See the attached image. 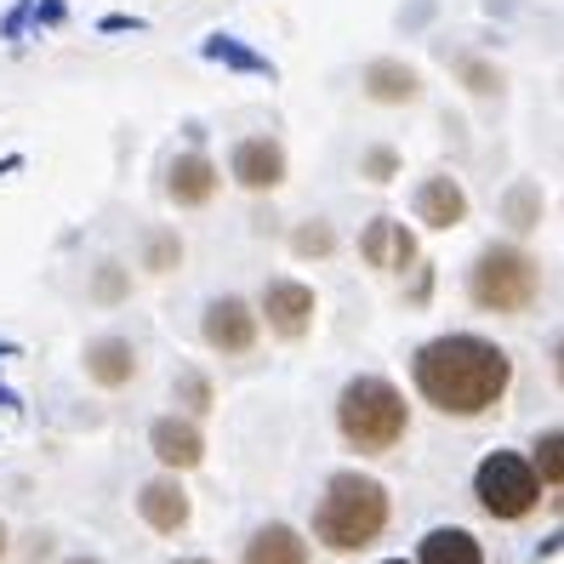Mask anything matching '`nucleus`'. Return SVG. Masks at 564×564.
<instances>
[{
    "mask_svg": "<svg viewBox=\"0 0 564 564\" xmlns=\"http://www.w3.org/2000/svg\"><path fill=\"white\" fill-rule=\"evenodd\" d=\"M200 337L217 348V354H251L257 348V314L240 303V296H217L200 319Z\"/></svg>",
    "mask_w": 564,
    "mask_h": 564,
    "instance_id": "obj_6",
    "label": "nucleus"
},
{
    "mask_svg": "<svg viewBox=\"0 0 564 564\" xmlns=\"http://www.w3.org/2000/svg\"><path fill=\"white\" fill-rule=\"evenodd\" d=\"M388 519H393V502L371 474H337L314 508V536L330 553H365L388 530Z\"/></svg>",
    "mask_w": 564,
    "mask_h": 564,
    "instance_id": "obj_2",
    "label": "nucleus"
},
{
    "mask_svg": "<svg viewBox=\"0 0 564 564\" xmlns=\"http://www.w3.org/2000/svg\"><path fill=\"white\" fill-rule=\"evenodd\" d=\"M330 246H337V235H330L325 223H308V228H296V251H303V257H325Z\"/></svg>",
    "mask_w": 564,
    "mask_h": 564,
    "instance_id": "obj_19",
    "label": "nucleus"
},
{
    "mask_svg": "<svg viewBox=\"0 0 564 564\" xmlns=\"http://www.w3.org/2000/svg\"><path fill=\"white\" fill-rule=\"evenodd\" d=\"M365 91L377 97V104H411V97L422 91V80H416V69H405V63H371L365 69Z\"/></svg>",
    "mask_w": 564,
    "mask_h": 564,
    "instance_id": "obj_17",
    "label": "nucleus"
},
{
    "mask_svg": "<svg viewBox=\"0 0 564 564\" xmlns=\"http://www.w3.org/2000/svg\"><path fill=\"white\" fill-rule=\"evenodd\" d=\"M240 564H308V542L296 536L291 524H262L257 536L246 542Z\"/></svg>",
    "mask_w": 564,
    "mask_h": 564,
    "instance_id": "obj_13",
    "label": "nucleus"
},
{
    "mask_svg": "<svg viewBox=\"0 0 564 564\" xmlns=\"http://www.w3.org/2000/svg\"><path fill=\"white\" fill-rule=\"evenodd\" d=\"M416 217L427 228H456L462 217H468V194H462L456 177H427L416 188Z\"/></svg>",
    "mask_w": 564,
    "mask_h": 564,
    "instance_id": "obj_12",
    "label": "nucleus"
},
{
    "mask_svg": "<svg viewBox=\"0 0 564 564\" xmlns=\"http://www.w3.org/2000/svg\"><path fill=\"white\" fill-rule=\"evenodd\" d=\"M149 445L160 456V468H172V474H188V468H200V456H206V434L194 422L183 416H160L149 427Z\"/></svg>",
    "mask_w": 564,
    "mask_h": 564,
    "instance_id": "obj_8",
    "label": "nucleus"
},
{
    "mask_svg": "<svg viewBox=\"0 0 564 564\" xmlns=\"http://www.w3.org/2000/svg\"><path fill=\"white\" fill-rule=\"evenodd\" d=\"M177 257H183V246H177L172 235H154V240H149V269H154V274H165Z\"/></svg>",
    "mask_w": 564,
    "mask_h": 564,
    "instance_id": "obj_20",
    "label": "nucleus"
},
{
    "mask_svg": "<svg viewBox=\"0 0 564 564\" xmlns=\"http://www.w3.org/2000/svg\"><path fill=\"white\" fill-rule=\"evenodd\" d=\"M235 177H240V188H251V194L280 188V183H285V149H280L274 138H246V143L235 149Z\"/></svg>",
    "mask_w": 564,
    "mask_h": 564,
    "instance_id": "obj_10",
    "label": "nucleus"
},
{
    "mask_svg": "<svg viewBox=\"0 0 564 564\" xmlns=\"http://www.w3.org/2000/svg\"><path fill=\"white\" fill-rule=\"evenodd\" d=\"M558 456H564V440L553 434H542V445H536V462H530V468H536V479L547 485V490H558V479H564V468H558Z\"/></svg>",
    "mask_w": 564,
    "mask_h": 564,
    "instance_id": "obj_18",
    "label": "nucleus"
},
{
    "mask_svg": "<svg viewBox=\"0 0 564 564\" xmlns=\"http://www.w3.org/2000/svg\"><path fill=\"white\" fill-rule=\"evenodd\" d=\"M262 314H269L274 337L296 343L314 325V291L303 280H269V291H262Z\"/></svg>",
    "mask_w": 564,
    "mask_h": 564,
    "instance_id": "obj_7",
    "label": "nucleus"
},
{
    "mask_svg": "<svg viewBox=\"0 0 564 564\" xmlns=\"http://www.w3.org/2000/svg\"><path fill=\"white\" fill-rule=\"evenodd\" d=\"M0 558H7V524H0Z\"/></svg>",
    "mask_w": 564,
    "mask_h": 564,
    "instance_id": "obj_24",
    "label": "nucleus"
},
{
    "mask_svg": "<svg viewBox=\"0 0 564 564\" xmlns=\"http://www.w3.org/2000/svg\"><path fill=\"white\" fill-rule=\"evenodd\" d=\"M474 496L490 519H524L530 508L542 502V479L530 468V456L519 451H490L474 474Z\"/></svg>",
    "mask_w": 564,
    "mask_h": 564,
    "instance_id": "obj_5",
    "label": "nucleus"
},
{
    "mask_svg": "<svg viewBox=\"0 0 564 564\" xmlns=\"http://www.w3.org/2000/svg\"><path fill=\"white\" fill-rule=\"evenodd\" d=\"M97 296H104V303H120L126 296V274L115 269V262H104V274H97Z\"/></svg>",
    "mask_w": 564,
    "mask_h": 564,
    "instance_id": "obj_21",
    "label": "nucleus"
},
{
    "mask_svg": "<svg viewBox=\"0 0 564 564\" xmlns=\"http://www.w3.org/2000/svg\"><path fill=\"white\" fill-rule=\"evenodd\" d=\"M138 513L149 519V530H160V536H177V530L188 524V490L177 479H154L138 496Z\"/></svg>",
    "mask_w": 564,
    "mask_h": 564,
    "instance_id": "obj_11",
    "label": "nucleus"
},
{
    "mask_svg": "<svg viewBox=\"0 0 564 564\" xmlns=\"http://www.w3.org/2000/svg\"><path fill=\"white\" fill-rule=\"evenodd\" d=\"M165 188H172V200L177 206H206L212 194H217V165L206 154H177L172 165V177H165Z\"/></svg>",
    "mask_w": 564,
    "mask_h": 564,
    "instance_id": "obj_14",
    "label": "nucleus"
},
{
    "mask_svg": "<svg viewBox=\"0 0 564 564\" xmlns=\"http://www.w3.org/2000/svg\"><path fill=\"white\" fill-rule=\"evenodd\" d=\"M382 564H405V558H382Z\"/></svg>",
    "mask_w": 564,
    "mask_h": 564,
    "instance_id": "obj_27",
    "label": "nucleus"
},
{
    "mask_svg": "<svg viewBox=\"0 0 564 564\" xmlns=\"http://www.w3.org/2000/svg\"><path fill=\"white\" fill-rule=\"evenodd\" d=\"M530 217H536V194L519 188V194H513V223H519V228H530Z\"/></svg>",
    "mask_w": 564,
    "mask_h": 564,
    "instance_id": "obj_23",
    "label": "nucleus"
},
{
    "mask_svg": "<svg viewBox=\"0 0 564 564\" xmlns=\"http://www.w3.org/2000/svg\"><path fill=\"white\" fill-rule=\"evenodd\" d=\"M468 296L485 314H524L542 296V262L524 246H485L468 269Z\"/></svg>",
    "mask_w": 564,
    "mask_h": 564,
    "instance_id": "obj_4",
    "label": "nucleus"
},
{
    "mask_svg": "<svg viewBox=\"0 0 564 564\" xmlns=\"http://www.w3.org/2000/svg\"><path fill=\"white\" fill-rule=\"evenodd\" d=\"M86 371L104 388H126L131 371H138V354H131V343H120V337H104V343L86 348Z\"/></svg>",
    "mask_w": 564,
    "mask_h": 564,
    "instance_id": "obj_16",
    "label": "nucleus"
},
{
    "mask_svg": "<svg viewBox=\"0 0 564 564\" xmlns=\"http://www.w3.org/2000/svg\"><path fill=\"white\" fill-rule=\"evenodd\" d=\"M69 564H97V558H69Z\"/></svg>",
    "mask_w": 564,
    "mask_h": 564,
    "instance_id": "obj_26",
    "label": "nucleus"
},
{
    "mask_svg": "<svg viewBox=\"0 0 564 564\" xmlns=\"http://www.w3.org/2000/svg\"><path fill=\"white\" fill-rule=\"evenodd\" d=\"M337 427H343V445L359 456H388L393 445L405 440L411 427V405L405 393L393 388L388 377H354L337 400Z\"/></svg>",
    "mask_w": 564,
    "mask_h": 564,
    "instance_id": "obj_3",
    "label": "nucleus"
},
{
    "mask_svg": "<svg viewBox=\"0 0 564 564\" xmlns=\"http://www.w3.org/2000/svg\"><path fill=\"white\" fill-rule=\"evenodd\" d=\"M359 257L371 262V269H382V274H400V269H411V262H416V240H411L405 223L377 217V223L359 235Z\"/></svg>",
    "mask_w": 564,
    "mask_h": 564,
    "instance_id": "obj_9",
    "label": "nucleus"
},
{
    "mask_svg": "<svg viewBox=\"0 0 564 564\" xmlns=\"http://www.w3.org/2000/svg\"><path fill=\"white\" fill-rule=\"evenodd\" d=\"M411 564H485V547L468 536V530L451 524V530H427Z\"/></svg>",
    "mask_w": 564,
    "mask_h": 564,
    "instance_id": "obj_15",
    "label": "nucleus"
},
{
    "mask_svg": "<svg viewBox=\"0 0 564 564\" xmlns=\"http://www.w3.org/2000/svg\"><path fill=\"white\" fill-rule=\"evenodd\" d=\"M411 382L440 416H485L508 400L513 359L496 343L456 330V337H434V343L416 348Z\"/></svg>",
    "mask_w": 564,
    "mask_h": 564,
    "instance_id": "obj_1",
    "label": "nucleus"
},
{
    "mask_svg": "<svg viewBox=\"0 0 564 564\" xmlns=\"http://www.w3.org/2000/svg\"><path fill=\"white\" fill-rule=\"evenodd\" d=\"M183 564H212V558H183Z\"/></svg>",
    "mask_w": 564,
    "mask_h": 564,
    "instance_id": "obj_25",
    "label": "nucleus"
},
{
    "mask_svg": "<svg viewBox=\"0 0 564 564\" xmlns=\"http://www.w3.org/2000/svg\"><path fill=\"white\" fill-rule=\"evenodd\" d=\"M365 177H377V183L393 177V154H388V149H371V160H365Z\"/></svg>",
    "mask_w": 564,
    "mask_h": 564,
    "instance_id": "obj_22",
    "label": "nucleus"
}]
</instances>
